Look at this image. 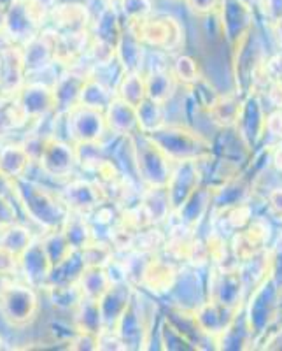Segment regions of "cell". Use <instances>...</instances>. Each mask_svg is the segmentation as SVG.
<instances>
[{
    "mask_svg": "<svg viewBox=\"0 0 282 351\" xmlns=\"http://www.w3.org/2000/svg\"><path fill=\"white\" fill-rule=\"evenodd\" d=\"M30 244V232L18 225H9L2 228L0 234V247L5 252L12 253L14 256H20Z\"/></svg>",
    "mask_w": 282,
    "mask_h": 351,
    "instance_id": "17",
    "label": "cell"
},
{
    "mask_svg": "<svg viewBox=\"0 0 282 351\" xmlns=\"http://www.w3.org/2000/svg\"><path fill=\"white\" fill-rule=\"evenodd\" d=\"M20 263L30 283H48L49 272H51V262H49L48 255L44 252L42 243L28 244L27 250L20 255Z\"/></svg>",
    "mask_w": 282,
    "mask_h": 351,
    "instance_id": "6",
    "label": "cell"
},
{
    "mask_svg": "<svg viewBox=\"0 0 282 351\" xmlns=\"http://www.w3.org/2000/svg\"><path fill=\"white\" fill-rule=\"evenodd\" d=\"M112 92L107 86H103L97 80H86L84 81L83 88H81L79 95V104L86 106L90 109H97V111H105L111 104Z\"/></svg>",
    "mask_w": 282,
    "mask_h": 351,
    "instance_id": "15",
    "label": "cell"
},
{
    "mask_svg": "<svg viewBox=\"0 0 282 351\" xmlns=\"http://www.w3.org/2000/svg\"><path fill=\"white\" fill-rule=\"evenodd\" d=\"M88 267L83 250H72L62 262L53 265L49 272L48 283L53 287H65V285L77 283L84 269Z\"/></svg>",
    "mask_w": 282,
    "mask_h": 351,
    "instance_id": "7",
    "label": "cell"
},
{
    "mask_svg": "<svg viewBox=\"0 0 282 351\" xmlns=\"http://www.w3.org/2000/svg\"><path fill=\"white\" fill-rule=\"evenodd\" d=\"M42 246L46 255H48L49 262H51V267L56 265L58 262H62V260L72 252L70 244H68L67 237H65V234L62 230H53L51 234L44 239Z\"/></svg>",
    "mask_w": 282,
    "mask_h": 351,
    "instance_id": "20",
    "label": "cell"
},
{
    "mask_svg": "<svg viewBox=\"0 0 282 351\" xmlns=\"http://www.w3.org/2000/svg\"><path fill=\"white\" fill-rule=\"evenodd\" d=\"M16 221V213L11 204L4 199V193H0V227H9Z\"/></svg>",
    "mask_w": 282,
    "mask_h": 351,
    "instance_id": "21",
    "label": "cell"
},
{
    "mask_svg": "<svg viewBox=\"0 0 282 351\" xmlns=\"http://www.w3.org/2000/svg\"><path fill=\"white\" fill-rule=\"evenodd\" d=\"M84 81H86L84 77L74 76V74L62 76L58 80V83L53 88V97H55V109L60 114L68 112L74 106L79 104L81 88H83Z\"/></svg>",
    "mask_w": 282,
    "mask_h": 351,
    "instance_id": "10",
    "label": "cell"
},
{
    "mask_svg": "<svg viewBox=\"0 0 282 351\" xmlns=\"http://www.w3.org/2000/svg\"><path fill=\"white\" fill-rule=\"evenodd\" d=\"M12 184L16 186L14 192L20 195L21 202L27 208V213L36 221L49 228H56L64 223L65 218H67V211L56 202V199L49 195L46 188H40L39 184L27 180L23 176L12 180Z\"/></svg>",
    "mask_w": 282,
    "mask_h": 351,
    "instance_id": "1",
    "label": "cell"
},
{
    "mask_svg": "<svg viewBox=\"0 0 282 351\" xmlns=\"http://www.w3.org/2000/svg\"><path fill=\"white\" fill-rule=\"evenodd\" d=\"M68 206L76 208L77 211H88V209H95L100 202V193L95 186L77 181V183L68 184L65 190Z\"/></svg>",
    "mask_w": 282,
    "mask_h": 351,
    "instance_id": "14",
    "label": "cell"
},
{
    "mask_svg": "<svg viewBox=\"0 0 282 351\" xmlns=\"http://www.w3.org/2000/svg\"><path fill=\"white\" fill-rule=\"evenodd\" d=\"M76 322L79 325L81 332H88V334L99 335L100 328H102V315H100L99 299H92V297L83 295L77 302V316Z\"/></svg>",
    "mask_w": 282,
    "mask_h": 351,
    "instance_id": "12",
    "label": "cell"
},
{
    "mask_svg": "<svg viewBox=\"0 0 282 351\" xmlns=\"http://www.w3.org/2000/svg\"><path fill=\"white\" fill-rule=\"evenodd\" d=\"M68 136L79 143H97L105 132V116L102 111L90 109L86 106H74L67 112Z\"/></svg>",
    "mask_w": 282,
    "mask_h": 351,
    "instance_id": "3",
    "label": "cell"
},
{
    "mask_svg": "<svg viewBox=\"0 0 282 351\" xmlns=\"http://www.w3.org/2000/svg\"><path fill=\"white\" fill-rule=\"evenodd\" d=\"M131 300V290L127 283L112 285L103 291V295L99 299L100 315H102V327L112 330L116 324L120 322L121 315L128 307Z\"/></svg>",
    "mask_w": 282,
    "mask_h": 351,
    "instance_id": "4",
    "label": "cell"
},
{
    "mask_svg": "<svg viewBox=\"0 0 282 351\" xmlns=\"http://www.w3.org/2000/svg\"><path fill=\"white\" fill-rule=\"evenodd\" d=\"M105 111H107L105 123H107V127L114 132L116 136H133V132L139 130L136 108L127 104L120 97L112 99Z\"/></svg>",
    "mask_w": 282,
    "mask_h": 351,
    "instance_id": "8",
    "label": "cell"
},
{
    "mask_svg": "<svg viewBox=\"0 0 282 351\" xmlns=\"http://www.w3.org/2000/svg\"><path fill=\"white\" fill-rule=\"evenodd\" d=\"M20 108L25 116L30 118H40L48 111L55 109V97L53 90L42 84H32L23 90L20 97Z\"/></svg>",
    "mask_w": 282,
    "mask_h": 351,
    "instance_id": "9",
    "label": "cell"
},
{
    "mask_svg": "<svg viewBox=\"0 0 282 351\" xmlns=\"http://www.w3.org/2000/svg\"><path fill=\"white\" fill-rule=\"evenodd\" d=\"M56 53V49L49 48L42 43H34L27 48L23 55V69H28V71H39V69H44L46 65H49L53 55Z\"/></svg>",
    "mask_w": 282,
    "mask_h": 351,
    "instance_id": "19",
    "label": "cell"
},
{
    "mask_svg": "<svg viewBox=\"0 0 282 351\" xmlns=\"http://www.w3.org/2000/svg\"><path fill=\"white\" fill-rule=\"evenodd\" d=\"M30 162L32 160H30L28 153L20 146H9V148L0 149V172L8 180H16V178L23 176Z\"/></svg>",
    "mask_w": 282,
    "mask_h": 351,
    "instance_id": "11",
    "label": "cell"
},
{
    "mask_svg": "<svg viewBox=\"0 0 282 351\" xmlns=\"http://www.w3.org/2000/svg\"><path fill=\"white\" fill-rule=\"evenodd\" d=\"M0 234H2V227H0Z\"/></svg>",
    "mask_w": 282,
    "mask_h": 351,
    "instance_id": "22",
    "label": "cell"
},
{
    "mask_svg": "<svg viewBox=\"0 0 282 351\" xmlns=\"http://www.w3.org/2000/svg\"><path fill=\"white\" fill-rule=\"evenodd\" d=\"M64 234L67 237L72 250H84L90 246V237H92V228L88 227L83 218H70L67 216L64 221Z\"/></svg>",
    "mask_w": 282,
    "mask_h": 351,
    "instance_id": "18",
    "label": "cell"
},
{
    "mask_svg": "<svg viewBox=\"0 0 282 351\" xmlns=\"http://www.w3.org/2000/svg\"><path fill=\"white\" fill-rule=\"evenodd\" d=\"M118 95L127 104L137 108L146 99V83L137 72H127L118 84Z\"/></svg>",
    "mask_w": 282,
    "mask_h": 351,
    "instance_id": "16",
    "label": "cell"
},
{
    "mask_svg": "<svg viewBox=\"0 0 282 351\" xmlns=\"http://www.w3.org/2000/svg\"><path fill=\"white\" fill-rule=\"evenodd\" d=\"M77 283H79L77 287L81 288L83 295L92 297V299H100L103 295V291L111 287L107 272L103 271L100 265H88Z\"/></svg>",
    "mask_w": 282,
    "mask_h": 351,
    "instance_id": "13",
    "label": "cell"
},
{
    "mask_svg": "<svg viewBox=\"0 0 282 351\" xmlns=\"http://www.w3.org/2000/svg\"><path fill=\"white\" fill-rule=\"evenodd\" d=\"M40 164V167L48 172L49 176H58V178H64L74 167V162H76V153L74 149L65 144L64 141L51 139L46 143L44 146V152L40 155V158L37 160Z\"/></svg>",
    "mask_w": 282,
    "mask_h": 351,
    "instance_id": "5",
    "label": "cell"
},
{
    "mask_svg": "<svg viewBox=\"0 0 282 351\" xmlns=\"http://www.w3.org/2000/svg\"><path fill=\"white\" fill-rule=\"evenodd\" d=\"M39 309L36 291L23 285H9L0 291V313L9 325H27L32 322Z\"/></svg>",
    "mask_w": 282,
    "mask_h": 351,
    "instance_id": "2",
    "label": "cell"
}]
</instances>
